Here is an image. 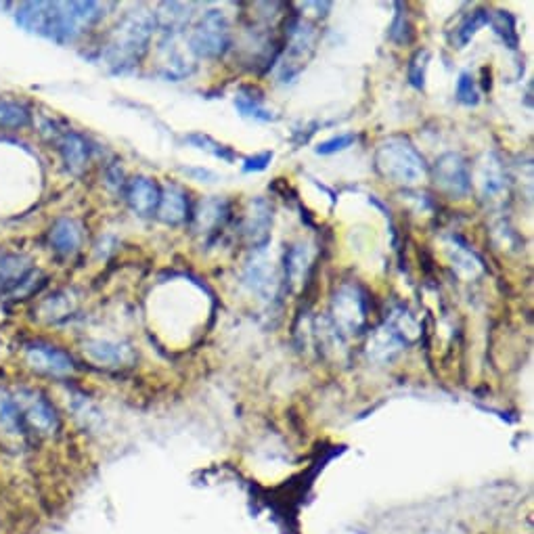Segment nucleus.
<instances>
[{"mask_svg":"<svg viewBox=\"0 0 534 534\" xmlns=\"http://www.w3.org/2000/svg\"><path fill=\"white\" fill-rule=\"evenodd\" d=\"M155 32V13L145 7L128 11L105 38L101 59L111 72L135 70L149 51Z\"/></svg>","mask_w":534,"mask_h":534,"instance_id":"f03ea898","label":"nucleus"},{"mask_svg":"<svg viewBox=\"0 0 534 534\" xmlns=\"http://www.w3.org/2000/svg\"><path fill=\"white\" fill-rule=\"evenodd\" d=\"M310 262H313V256H310V250L306 246L289 248V252L285 254V264H283L285 283L292 289H300L310 269Z\"/></svg>","mask_w":534,"mask_h":534,"instance_id":"4be33fe9","label":"nucleus"},{"mask_svg":"<svg viewBox=\"0 0 534 534\" xmlns=\"http://www.w3.org/2000/svg\"><path fill=\"white\" fill-rule=\"evenodd\" d=\"M241 279L243 285L262 300H275L279 294L281 273L277 269L275 260L266 256V250L254 252V256L246 262V266H243Z\"/></svg>","mask_w":534,"mask_h":534,"instance_id":"9b49d317","label":"nucleus"},{"mask_svg":"<svg viewBox=\"0 0 534 534\" xmlns=\"http://www.w3.org/2000/svg\"><path fill=\"white\" fill-rule=\"evenodd\" d=\"M11 392L32 442L53 440L59 436L61 415L47 394L32 386H17Z\"/></svg>","mask_w":534,"mask_h":534,"instance_id":"20e7f679","label":"nucleus"},{"mask_svg":"<svg viewBox=\"0 0 534 534\" xmlns=\"http://www.w3.org/2000/svg\"><path fill=\"white\" fill-rule=\"evenodd\" d=\"M231 47V24L227 15L210 9L191 28L189 51L199 59H218Z\"/></svg>","mask_w":534,"mask_h":534,"instance_id":"39448f33","label":"nucleus"},{"mask_svg":"<svg viewBox=\"0 0 534 534\" xmlns=\"http://www.w3.org/2000/svg\"><path fill=\"white\" fill-rule=\"evenodd\" d=\"M76 308H78V300L70 292H57L40 304V313L49 323L51 321L57 323L61 319L72 317V313H76Z\"/></svg>","mask_w":534,"mask_h":534,"instance_id":"a878e982","label":"nucleus"},{"mask_svg":"<svg viewBox=\"0 0 534 534\" xmlns=\"http://www.w3.org/2000/svg\"><path fill=\"white\" fill-rule=\"evenodd\" d=\"M488 13L491 11L476 9L461 19V24L455 28V34H453V44L457 49L467 47V42H470L484 26H488Z\"/></svg>","mask_w":534,"mask_h":534,"instance_id":"bb28decb","label":"nucleus"},{"mask_svg":"<svg viewBox=\"0 0 534 534\" xmlns=\"http://www.w3.org/2000/svg\"><path fill=\"white\" fill-rule=\"evenodd\" d=\"M319 44V30L308 19H296L289 26L287 34V47L279 61V80L292 82L300 72L306 68L308 61L313 59Z\"/></svg>","mask_w":534,"mask_h":534,"instance_id":"423d86ee","label":"nucleus"},{"mask_svg":"<svg viewBox=\"0 0 534 534\" xmlns=\"http://www.w3.org/2000/svg\"><path fill=\"white\" fill-rule=\"evenodd\" d=\"M82 241H84V229L76 218L61 216L51 225L49 243H51V250L57 256L61 258L76 256L82 248Z\"/></svg>","mask_w":534,"mask_h":534,"instance_id":"f3484780","label":"nucleus"},{"mask_svg":"<svg viewBox=\"0 0 534 534\" xmlns=\"http://www.w3.org/2000/svg\"><path fill=\"white\" fill-rule=\"evenodd\" d=\"M21 359L32 373L51 377V380H68L76 373V363L70 352L44 340H30L21 346Z\"/></svg>","mask_w":534,"mask_h":534,"instance_id":"6e6552de","label":"nucleus"},{"mask_svg":"<svg viewBox=\"0 0 534 534\" xmlns=\"http://www.w3.org/2000/svg\"><path fill=\"white\" fill-rule=\"evenodd\" d=\"M187 143H191V145L197 147V149L212 153L214 158H218V160H222V162H233V160H235V151H233L231 147H227V145H222V143L214 141V139L208 137V135H202V132H195V135H189V137H187Z\"/></svg>","mask_w":534,"mask_h":534,"instance_id":"c85d7f7f","label":"nucleus"},{"mask_svg":"<svg viewBox=\"0 0 534 534\" xmlns=\"http://www.w3.org/2000/svg\"><path fill=\"white\" fill-rule=\"evenodd\" d=\"M405 348V342L400 340L396 333L384 325V327H377L371 336H369V342H367V354L369 359L373 361H380V363H386L390 359H394V356Z\"/></svg>","mask_w":534,"mask_h":534,"instance_id":"412c9836","label":"nucleus"},{"mask_svg":"<svg viewBox=\"0 0 534 534\" xmlns=\"http://www.w3.org/2000/svg\"><path fill=\"white\" fill-rule=\"evenodd\" d=\"M434 185L451 199H463L472 191V170L461 153H444L434 164Z\"/></svg>","mask_w":534,"mask_h":534,"instance_id":"1a4fd4ad","label":"nucleus"},{"mask_svg":"<svg viewBox=\"0 0 534 534\" xmlns=\"http://www.w3.org/2000/svg\"><path fill=\"white\" fill-rule=\"evenodd\" d=\"M231 206L225 197H206L193 212V231L199 235H214L227 225Z\"/></svg>","mask_w":534,"mask_h":534,"instance_id":"2eb2a0df","label":"nucleus"},{"mask_svg":"<svg viewBox=\"0 0 534 534\" xmlns=\"http://www.w3.org/2000/svg\"><path fill=\"white\" fill-rule=\"evenodd\" d=\"M155 216L172 227L185 222L189 216V199H187L185 191L176 185H166L162 189L160 206H158V212H155Z\"/></svg>","mask_w":534,"mask_h":534,"instance_id":"aec40b11","label":"nucleus"},{"mask_svg":"<svg viewBox=\"0 0 534 534\" xmlns=\"http://www.w3.org/2000/svg\"><path fill=\"white\" fill-rule=\"evenodd\" d=\"M103 11L99 3H24L15 17L28 32L68 44L91 30L105 15Z\"/></svg>","mask_w":534,"mask_h":534,"instance_id":"f257e3e1","label":"nucleus"},{"mask_svg":"<svg viewBox=\"0 0 534 534\" xmlns=\"http://www.w3.org/2000/svg\"><path fill=\"white\" fill-rule=\"evenodd\" d=\"M488 26L495 30L497 36L507 44L509 49H518V32H516V19L507 11H491L488 13Z\"/></svg>","mask_w":534,"mask_h":534,"instance_id":"cd10ccee","label":"nucleus"},{"mask_svg":"<svg viewBox=\"0 0 534 534\" xmlns=\"http://www.w3.org/2000/svg\"><path fill=\"white\" fill-rule=\"evenodd\" d=\"M235 107L239 109V114L243 118H252L258 122H275L277 116L273 111L264 105V99L260 97L254 88H241L235 97Z\"/></svg>","mask_w":534,"mask_h":534,"instance_id":"b1692460","label":"nucleus"},{"mask_svg":"<svg viewBox=\"0 0 534 534\" xmlns=\"http://www.w3.org/2000/svg\"><path fill=\"white\" fill-rule=\"evenodd\" d=\"M189 176H193L195 181L199 183H214L216 181V174L210 172V170H202V168H197V170H187Z\"/></svg>","mask_w":534,"mask_h":534,"instance_id":"72a5a7b5","label":"nucleus"},{"mask_svg":"<svg viewBox=\"0 0 534 534\" xmlns=\"http://www.w3.org/2000/svg\"><path fill=\"white\" fill-rule=\"evenodd\" d=\"M53 137L65 168L80 176L88 168V162H91V145L76 130H61L55 132Z\"/></svg>","mask_w":534,"mask_h":534,"instance_id":"4468645a","label":"nucleus"},{"mask_svg":"<svg viewBox=\"0 0 534 534\" xmlns=\"http://www.w3.org/2000/svg\"><path fill=\"white\" fill-rule=\"evenodd\" d=\"M34 273V264L26 254L0 252V292L3 294L19 292V287Z\"/></svg>","mask_w":534,"mask_h":534,"instance_id":"a211bd4d","label":"nucleus"},{"mask_svg":"<svg viewBox=\"0 0 534 534\" xmlns=\"http://www.w3.org/2000/svg\"><path fill=\"white\" fill-rule=\"evenodd\" d=\"M273 162V153L271 151H264L254 155V158H248L243 162V172H262L269 168V164Z\"/></svg>","mask_w":534,"mask_h":534,"instance_id":"473e14b6","label":"nucleus"},{"mask_svg":"<svg viewBox=\"0 0 534 534\" xmlns=\"http://www.w3.org/2000/svg\"><path fill=\"white\" fill-rule=\"evenodd\" d=\"M82 352L91 363L99 367H126L135 361V352L128 344L109 340H86Z\"/></svg>","mask_w":534,"mask_h":534,"instance_id":"dca6fc26","label":"nucleus"},{"mask_svg":"<svg viewBox=\"0 0 534 534\" xmlns=\"http://www.w3.org/2000/svg\"><path fill=\"white\" fill-rule=\"evenodd\" d=\"M32 444L11 388L0 386V449L19 455Z\"/></svg>","mask_w":534,"mask_h":534,"instance_id":"9d476101","label":"nucleus"},{"mask_svg":"<svg viewBox=\"0 0 534 534\" xmlns=\"http://www.w3.org/2000/svg\"><path fill=\"white\" fill-rule=\"evenodd\" d=\"M271 229H273V206L264 197H256L248 204L246 216H243L241 233L248 246L254 252L266 250L271 243Z\"/></svg>","mask_w":534,"mask_h":534,"instance_id":"f8f14e48","label":"nucleus"},{"mask_svg":"<svg viewBox=\"0 0 534 534\" xmlns=\"http://www.w3.org/2000/svg\"><path fill=\"white\" fill-rule=\"evenodd\" d=\"M457 101L463 105H478L480 101V93L476 88V80L472 74L463 72L457 80Z\"/></svg>","mask_w":534,"mask_h":534,"instance_id":"7c9ffc66","label":"nucleus"},{"mask_svg":"<svg viewBox=\"0 0 534 534\" xmlns=\"http://www.w3.org/2000/svg\"><path fill=\"white\" fill-rule=\"evenodd\" d=\"M32 111L17 99L0 97V130H21L30 126Z\"/></svg>","mask_w":534,"mask_h":534,"instance_id":"393cba45","label":"nucleus"},{"mask_svg":"<svg viewBox=\"0 0 534 534\" xmlns=\"http://www.w3.org/2000/svg\"><path fill=\"white\" fill-rule=\"evenodd\" d=\"M428 61H430V53L426 49H421L413 55L411 63H409V82L415 88H424L426 86V72H428Z\"/></svg>","mask_w":534,"mask_h":534,"instance_id":"c756f323","label":"nucleus"},{"mask_svg":"<svg viewBox=\"0 0 534 534\" xmlns=\"http://www.w3.org/2000/svg\"><path fill=\"white\" fill-rule=\"evenodd\" d=\"M375 168L388 183L415 187L426 181L428 164L407 137H388L375 151Z\"/></svg>","mask_w":534,"mask_h":534,"instance_id":"7ed1b4c3","label":"nucleus"},{"mask_svg":"<svg viewBox=\"0 0 534 534\" xmlns=\"http://www.w3.org/2000/svg\"><path fill=\"white\" fill-rule=\"evenodd\" d=\"M356 137L354 132H346V135H338V137H333L329 141H323L319 147H317V153L319 155H333V153H340L348 147H352L356 143Z\"/></svg>","mask_w":534,"mask_h":534,"instance_id":"2f4dec72","label":"nucleus"},{"mask_svg":"<svg viewBox=\"0 0 534 534\" xmlns=\"http://www.w3.org/2000/svg\"><path fill=\"white\" fill-rule=\"evenodd\" d=\"M367 296L361 285L344 283L331 300V325L340 336H359L367 325Z\"/></svg>","mask_w":534,"mask_h":534,"instance_id":"0eeeda50","label":"nucleus"},{"mask_svg":"<svg viewBox=\"0 0 534 534\" xmlns=\"http://www.w3.org/2000/svg\"><path fill=\"white\" fill-rule=\"evenodd\" d=\"M476 183L484 199H499L507 191V174L495 153H486L478 162Z\"/></svg>","mask_w":534,"mask_h":534,"instance_id":"6ab92c4d","label":"nucleus"},{"mask_svg":"<svg viewBox=\"0 0 534 534\" xmlns=\"http://www.w3.org/2000/svg\"><path fill=\"white\" fill-rule=\"evenodd\" d=\"M449 256H451V262H453V269L459 277L463 279H476L482 271V260L465 246V243H461L459 239H451V246H449Z\"/></svg>","mask_w":534,"mask_h":534,"instance_id":"5701e85b","label":"nucleus"},{"mask_svg":"<svg viewBox=\"0 0 534 534\" xmlns=\"http://www.w3.org/2000/svg\"><path fill=\"white\" fill-rule=\"evenodd\" d=\"M160 185L147 176H135L130 178L124 187V197L130 206V210L141 218H151L158 212L160 206Z\"/></svg>","mask_w":534,"mask_h":534,"instance_id":"ddd939ff","label":"nucleus"}]
</instances>
